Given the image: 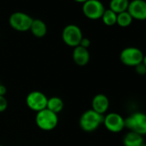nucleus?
<instances>
[{
  "mask_svg": "<svg viewBox=\"0 0 146 146\" xmlns=\"http://www.w3.org/2000/svg\"><path fill=\"white\" fill-rule=\"evenodd\" d=\"M125 128L141 136L146 135V114L136 112L125 119Z\"/></svg>",
  "mask_w": 146,
  "mask_h": 146,
  "instance_id": "obj_2",
  "label": "nucleus"
},
{
  "mask_svg": "<svg viewBox=\"0 0 146 146\" xmlns=\"http://www.w3.org/2000/svg\"><path fill=\"white\" fill-rule=\"evenodd\" d=\"M143 52L139 48L135 46H129L124 48L121 51L119 54V59L123 64L130 67H135L143 62Z\"/></svg>",
  "mask_w": 146,
  "mask_h": 146,
  "instance_id": "obj_4",
  "label": "nucleus"
},
{
  "mask_svg": "<svg viewBox=\"0 0 146 146\" xmlns=\"http://www.w3.org/2000/svg\"><path fill=\"white\" fill-rule=\"evenodd\" d=\"M83 33L80 28L74 24H70L64 27L62 32V39L64 42L71 47H76L79 46L82 39Z\"/></svg>",
  "mask_w": 146,
  "mask_h": 146,
  "instance_id": "obj_5",
  "label": "nucleus"
},
{
  "mask_svg": "<svg viewBox=\"0 0 146 146\" xmlns=\"http://www.w3.org/2000/svg\"><path fill=\"white\" fill-rule=\"evenodd\" d=\"M8 108V101L5 96H0V113L5 112Z\"/></svg>",
  "mask_w": 146,
  "mask_h": 146,
  "instance_id": "obj_19",
  "label": "nucleus"
},
{
  "mask_svg": "<svg viewBox=\"0 0 146 146\" xmlns=\"http://www.w3.org/2000/svg\"><path fill=\"white\" fill-rule=\"evenodd\" d=\"M79 46H83V47H84V48H89L90 47V40L88 39V38H84V37H83V39H82V40H81V42H80V44H79Z\"/></svg>",
  "mask_w": 146,
  "mask_h": 146,
  "instance_id": "obj_21",
  "label": "nucleus"
},
{
  "mask_svg": "<svg viewBox=\"0 0 146 146\" xmlns=\"http://www.w3.org/2000/svg\"><path fill=\"white\" fill-rule=\"evenodd\" d=\"M5 94H6V88H5V86L0 84V96H5Z\"/></svg>",
  "mask_w": 146,
  "mask_h": 146,
  "instance_id": "obj_22",
  "label": "nucleus"
},
{
  "mask_svg": "<svg viewBox=\"0 0 146 146\" xmlns=\"http://www.w3.org/2000/svg\"><path fill=\"white\" fill-rule=\"evenodd\" d=\"M139 146H146V143H145V142H143V143H142Z\"/></svg>",
  "mask_w": 146,
  "mask_h": 146,
  "instance_id": "obj_25",
  "label": "nucleus"
},
{
  "mask_svg": "<svg viewBox=\"0 0 146 146\" xmlns=\"http://www.w3.org/2000/svg\"><path fill=\"white\" fill-rule=\"evenodd\" d=\"M105 11L103 4L99 0H88L83 5V12L84 16L90 20L101 19Z\"/></svg>",
  "mask_w": 146,
  "mask_h": 146,
  "instance_id": "obj_7",
  "label": "nucleus"
},
{
  "mask_svg": "<svg viewBox=\"0 0 146 146\" xmlns=\"http://www.w3.org/2000/svg\"><path fill=\"white\" fill-rule=\"evenodd\" d=\"M48 98L40 91H32L30 92L26 98L27 106L35 112H40L46 108Z\"/></svg>",
  "mask_w": 146,
  "mask_h": 146,
  "instance_id": "obj_8",
  "label": "nucleus"
},
{
  "mask_svg": "<svg viewBox=\"0 0 146 146\" xmlns=\"http://www.w3.org/2000/svg\"><path fill=\"white\" fill-rule=\"evenodd\" d=\"M109 108V100L104 94H97L92 100V110L104 115Z\"/></svg>",
  "mask_w": 146,
  "mask_h": 146,
  "instance_id": "obj_11",
  "label": "nucleus"
},
{
  "mask_svg": "<svg viewBox=\"0 0 146 146\" xmlns=\"http://www.w3.org/2000/svg\"><path fill=\"white\" fill-rule=\"evenodd\" d=\"M103 119L104 115L100 114L92 109H89L81 115L79 125L83 131L86 132H92L103 124Z\"/></svg>",
  "mask_w": 146,
  "mask_h": 146,
  "instance_id": "obj_1",
  "label": "nucleus"
},
{
  "mask_svg": "<svg viewBox=\"0 0 146 146\" xmlns=\"http://www.w3.org/2000/svg\"><path fill=\"white\" fill-rule=\"evenodd\" d=\"M46 108L53 112L54 113L58 114L64 108V102L60 97H58V96H52L51 98H48Z\"/></svg>",
  "mask_w": 146,
  "mask_h": 146,
  "instance_id": "obj_15",
  "label": "nucleus"
},
{
  "mask_svg": "<svg viewBox=\"0 0 146 146\" xmlns=\"http://www.w3.org/2000/svg\"><path fill=\"white\" fill-rule=\"evenodd\" d=\"M133 19L131 17V16L129 14V12L126 11L125 12L117 14V21H116V24H118L119 27L121 28H126L129 27L131 23H132Z\"/></svg>",
  "mask_w": 146,
  "mask_h": 146,
  "instance_id": "obj_17",
  "label": "nucleus"
},
{
  "mask_svg": "<svg viewBox=\"0 0 146 146\" xmlns=\"http://www.w3.org/2000/svg\"><path fill=\"white\" fill-rule=\"evenodd\" d=\"M127 11L132 19L137 21L146 20V1L144 0H132L129 3Z\"/></svg>",
  "mask_w": 146,
  "mask_h": 146,
  "instance_id": "obj_10",
  "label": "nucleus"
},
{
  "mask_svg": "<svg viewBox=\"0 0 146 146\" xmlns=\"http://www.w3.org/2000/svg\"><path fill=\"white\" fill-rule=\"evenodd\" d=\"M72 58L74 62L79 65V66H84L86 65L90 58V52L87 48H84L81 46H78L74 47L72 53Z\"/></svg>",
  "mask_w": 146,
  "mask_h": 146,
  "instance_id": "obj_12",
  "label": "nucleus"
},
{
  "mask_svg": "<svg viewBox=\"0 0 146 146\" xmlns=\"http://www.w3.org/2000/svg\"><path fill=\"white\" fill-rule=\"evenodd\" d=\"M33 35L38 38H42L46 35L47 32V28L46 23L40 19H33L30 29Z\"/></svg>",
  "mask_w": 146,
  "mask_h": 146,
  "instance_id": "obj_13",
  "label": "nucleus"
},
{
  "mask_svg": "<svg viewBox=\"0 0 146 146\" xmlns=\"http://www.w3.org/2000/svg\"><path fill=\"white\" fill-rule=\"evenodd\" d=\"M32 22L33 18L31 17L20 11L13 13L9 19V23L11 28L20 32H25L29 30Z\"/></svg>",
  "mask_w": 146,
  "mask_h": 146,
  "instance_id": "obj_6",
  "label": "nucleus"
},
{
  "mask_svg": "<svg viewBox=\"0 0 146 146\" xmlns=\"http://www.w3.org/2000/svg\"><path fill=\"white\" fill-rule=\"evenodd\" d=\"M0 146H3V145H1V144H0Z\"/></svg>",
  "mask_w": 146,
  "mask_h": 146,
  "instance_id": "obj_26",
  "label": "nucleus"
},
{
  "mask_svg": "<svg viewBox=\"0 0 146 146\" xmlns=\"http://www.w3.org/2000/svg\"><path fill=\"white\" fill-rule=\"evenodd\" d=\"M103 125L111 132L119 133L125 128V119L117 113H109L104 116Z\"/></svg>",
  "mask_w": 146,
  "mask_h": 146,
  "instance_id": "obj_9",
  "label": "nucleus"
},
{
  "mask_svg": "<svg viewBox=\"0 0 146 146\" xmlns=\"http://www.w3.org/2000/svg\"><path fill=\"white\" fill-rule=\"evenodd\" d=\"M143 64L146 66V55L143 56Z\"/></svg>",
  "mask_w": 146,
  "mask_h": 146,
  "instance_id": "obj_23",
  "label": "nucleus"
},
{
  "mask_svg": "<svg viewBox=\"0 0 146 146\" xmlns=\"http://www.w3.org/2000/svg\"><path fill=\"white\" fill-rule=\"evenodd\" d=\"M75 1H77V2H78V3H85L86 1H88V0H75Z\"/></svg>",
  "mask_w": 146,
  "mask_h": 146,
  "instance_id": "obj_24",
  "label": "nucleus"
},
{
  "mask_svg": "<svg viewBox=\"0 0 146 146\" xmlns=\"http://www.w3.org/2000/svg\"><path fill=\"white\" fill-rule=\"evenodd\" d=\"M135 70H136V72L137 73L138 75L143 76V75L146 74V66L142 62L141 64H139L135 66Z\"/></svg>",
  "mask_w": 146,
  "mask_h": 146,
  "instance_id": "obj_20",
  "label": "nucleus"
},
{
  "mask_svg": "<svg viewBox=\"0 0 146 146\" xmlns=\"http://www.w3.org/2000/svg\"><path fill=\"white\" fill-rule=\"evenodd\" d=\"M102 22L105 25L107 26H113L114 24H116V21H117V14L114 13L113 11H112L110 9L108 10H105L102 17Z\"/></svg>",
  "mask_w": 146,
  "mask_h": 146,
  "instance_id": "obj_18",
  "label": "nucleus"
},
{
  "mask_svg": "<svg viewBox=\"0 0 146 146\" xmlns=\"http://www.w3.org/2000/svg\"><path fill=\"white\" fill-rule=\"evenodd\" d=\"M129 0H111L109 9L116 14H119L127 11L129 6Z\"/></svg>",
  "mask_w": 146,
  "mask_h": 146,
  "instance_id": "obj_16",
  "label": "nucleus"
},
{
  "mask_svg": "<svg viewBox=\"0 0 146 146\" xmlns=\"http://www.w3.org/2000/svg\"><path fill=\"white\" fill-rule=\"evenodd\" d=\"M143 142V136L131 131L125 133L123 137L124 146H139Z\"/></svg>",
  "mask_w": 146,
  "mask_h": 146,
  "instance_id": "obj_14",
  "label": "nucleus"
},
{
  "mask_svg": "<svg viewBox=\"0 0 146 146\" xmlns=\"http://www.w3.org/2000/svg\"><path fill=\"white\" fill-rule=\"evenodd\" d=\"M35 122L40 129L43 131H52L58 125V114L45 108L36 113Z\"/></svg>",
  "mask_w": 146,
  "mask_h": 146,
  "instance_id": "obj_3",
  "label": "nucleus"
}]
</instances>
